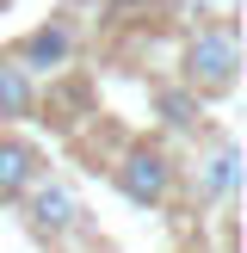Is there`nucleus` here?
<instances>
[{"label": "nucleus", "instance_id": "3", "mask_svg": "<svg viewBox=\"0 0 247 253\" xmlns=\"http://www.w3.org/2000/svg\"><path fill=\"white\" fill-rule=\"evenodd\" d=\"M74 43H81V31H74V19L62 12V19H43L37 31H25L19 43H12V62H19L25 74H56L74 62Z\"/></svg>", "mask_w": 247, "mask_h": 253}, {"label": "nucleus", "instance_id": "8", "mask_svg": "<svg viewBox=\"0 0 247 253\" xmlns=\"http://www.w3.org/2000/svg\"><path fill=\"white\" fill-rule=\"evenodd\" d=\"M155 105H161V124H167V130L198 136V124H204V111H198V93H185V86H161V93H155Z\"/></svg>", "mask_w": 247, "mask_h": 253}, {"label": "nucleus", "instance_id": "1", "mask_svg": "<svg viewBox=\"0 0 247 253\" xmlns=\"http://www.w3.org/2000/svg\"><path fill=\"white\" fill-rule=\"evenodd\" d=\"M235 74H241V31H235V19L198 25L192 43H185V93L216 99L235 86Z\"/></svg>", "mask_w": 247, "mask_h": 253}, {"label": "nucleus", "instance_id": "9", "mask_svg": "<svg viewBox=\"0 0 247 253\" xmlns=\"http://www.w3.org/2000/svg\"><path fill=\"white\" fill-rule=\"evenodd\" d=\"M68 6H86V0H68Z\"/></svg>", "mask_w": 247, "mask_h": 253}, {"label": "nucleus", "instance_id": "7", "mask_svg": "<svg viewBox=\"0 0 247 253\" xmlns=\"http://www.w3.org/2000/svg\"><path fill=\"white\" fill-rule=\"evenodd\" d=\"M31 105H37V81H31L12 56H0V124L31 118Z\"/></svg>", "mask_w": 247, "mask_h": 253}, {"label": "nucleus", "instance_id": "5", "mask_svg": "<svg viewBox=\"0 0 247 253\" xmlns=\"http://www.w3.org/2000/svg\"><path fill=\"white\" fill-rule=\"evenodd\" d=\"M235 179H241V148L229 136H210V148L192 161V198L198 204H222L235 192Z\"/></svg>", "mask_w": 247, "mask_h": 253}, {"label": "nucleus", "instance_id": "6", "mask_svg": "<svg viewBox=\"0 0 247 253\" xmlns=\"http://www.w3.org/2000/svg\"><path fill=\"white\" fill-rule=\"evenodd\" d=\"M43 179V155H37L25 136L0 130V204H25V192Z\"/></svg>", "mask_w": 247, "mask_h": 253}, {"label": "nucleus", "instance_id": "4", "mask_svg": "<svg viewBox=\"0 0 247 253\" xmlns=\"http://www.w3.org/2000/svg\"><path fill=\"white\" fill-rule=\"evenodd\" d=\"M19 210H25V222H31L37 235H49V241H62V235L81 229V198H74L62 179H49V173L31 185V192H25V204H19Z\"/></svg>", "mask_w": 247, "mask_h": 253}, {"label": "nucleus", "instance_id": "2", "mask_svg": "<svg viewBox=\"0 0 247 253\" xmlns=\"http://www.w3.org/2000/svg\"><path fill=\"white\" fill-rule=\"evenodd\" d=\"M111 179H118V192L130 198V204H167L173 179H179V161H173L161 142H130L124 161L111 167Z\"/></svg>", "mask_w": 247, "mask_h": 253}]
</instances>
